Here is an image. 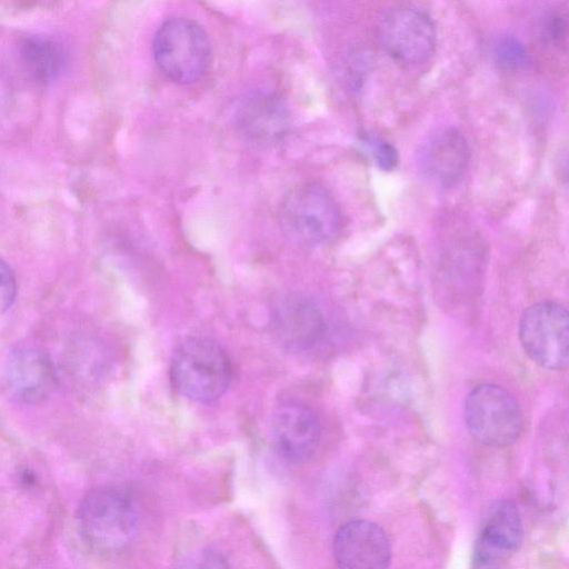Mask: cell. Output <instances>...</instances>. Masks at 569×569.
<instances>
[{
    "instance_id": "obj_1",
    "label": "cell",
    "mask_w": 569,
    "mask_h": 569,
    "mask_svg": "<svg viewBox=\"0 0 569 569\" xmlns=\"http://www.w3.org/2000/svg\"><path fill=\"white\" fill-rule=\"evenodd\" d=\"M170 378L183 397L197 402H211L229 388L232 367L228 355L217 342L190 337L172 355Z\"/></svg>"
},
{
    "instance_id": "obj_2",
    "label": "cell",
    "mask_w": 569,
    "mask_h": 569,
    "mask_svg": "<svg viewBox=\"0 0 569 569\" xmlns=\"http://www.w3.org/2000/svg\"><path fill=\"white\" fill-rule=\"evenodd\" d=\"M152 54L161 72L179 84L199 81L212 61L207 32L184 17H172L161 23L152 41Z\"/></svg>"
},
{
    "instance_id": "obj_3",
    "label": "cell",
    "mask_w": 569,
    "mask_h": 569,
    "mask_svg": "<svg viewBox=\"0 0 569 569\" xmlns=\"http://www.w3.org/2000/svg\"><path fill=\"white\" fill-rule=\"evenodd\" d=\"M82 538L96 550L116 552L124 549L137 530V513L129 496L114 487L91 490L78 510Z\"/></svg>"
},
{
    "instance_id": "obj_4",
    "label": "cell",
    "mask_w": 569,
    "mask_h": 569,
    "mask_svg": "<svg viewBox=\"0 0 569 569\" xmlns=\"http://www.w3.org/2000/svg\"><path fill=\"white\" fill-rule=\"evenodd\" d=\"M280 217L286 231L308 246L331 242L342 227V213L330 191L318 182H306L283 198Z\"/></svg>"
},
{
    "instance_id": "obj_5",
    "label": "cell",
    "mask_w": 569,
    "mask_h": 569,
    "mask_svg": "<svg viewBox=\"0 0 569 569\" xmlns=\"http://www.w3.org/2000/svg\"><path fill=\"white\" fill-rule=\"evenodd\" d=\"M465 420L472 437L490 447L512 443L522 428L521 410L515 397L492 383L478 385L468 393Z\"/></svg>"
},
{
    "instance_id": "obj_6",
    "label": "cell",
    "mask_w": 569,
    "mask_h": 569,
    "mask_svg": "<svg viewBox=\"0 0 569 569\" xmlns=\"http://www.w3.org/2000/svg\"><path fill=\"white\" fill-rule=\"evenodd\" d=\"M520 343L528 357L548 370L566 369L569 360V315L553 301L527 308L519 321Z\"/></svg>"
},
{
    "instance_id": "obj_7",
    "label": "cell",
    "mask_w": 569,
    "mask_h": 569,
    "mask_svg": "<svg viewBox=\"0 0 569 569\" xmlns=\"http://www.w3.org/2000/svg\"><path fill=\"white\" fill-rule=\"evenodd\" d=\"M377 38L390 58L408 67L427 62L437 44L432 19L413 6H398L388 10L379 20Z\"/></svg>"
},
{
    "instance_id": "obj_8",
    "label": "cell",
    "mask_w": 569,
    "mask_h": 569,
    "mask_svg": "<svg viewBox=\"0 0 569 569\" xmlns=\"http://www.w3.org/2000/svg\"><path fill=\"white\" fill-rule=\"evenodd\" d=\"M271 331L290 352H306L322 341L327 322L319 307L299 293L280 297L271 308Z\"/></svg>"
},
{
    "instance_id": "obj_9",
    "label": "cell",
    "mask_w": 569,
    "mask_h": 569,
    "mask_svg": "<svg viewBox=\"0 0 569 569\" xmlns=\"http://www.w3.org/2000/svg\"><path fill=\"white\" fill-rule=\"evenodd\" d=\"M520 513L511 501L493 503L485 515L475 543L471 569H499L522 540Z\"/></svg>"
},
{
    "instance_id": "obj_10",
    "label": "cell",
    "mask_w": 569,
    "mask_h": 569,
    "mask_svg": "<svg viewBox=\"0 0 569 569\" xmlns=\"http://www.w3.org/2000/svg\"><path fill=\"white\" fill-rule=\"evenodd\" d=\"M333 555L339 569H388L391 550L378 525L352 520L337 531Z\"/></svg>"
},
{
    "instance_id": "obj_11",
    "label": "cell",
    "mask_w": 569,
    "mask_h": 569,
    "mask_svg": "<svg viewBox=\"0 0 569 569\" xmlns=\"http://www.w3.org/2000/svg\"><path fill=\"white\" fill-rule=\"evenodd\" d=\"M270 436L281 457L291 462H301L318 448L320 422L309 407L297 402L283 403L272 413Z\"/></svg>"
},
{
    "instance_id": "obj_12",
    "label": "cell",
    "mask_w": 569,
    "mask_h": 569,
    "mask_svg": "<svg viewBox=\"0 0 569 569\" xmlns=\"http://www.w3.org/2000/svg\"><path fill=\"white\" fill-rule=\"evenodd\" d=\"M6 382L18 401L36 405L44 401L56 385V373L50 358L33 346H18L6 362Z\"/></svg>"
},
{
    "instance_id": "obj_13",
    "label": "cell",
    "mask_w": 569,
    "mask_h": 569,
    "mask_svg": "<svg viewBox=\"0 0 569 569\" xmlns=\"http://www.w3.org/2000/svg\"><path fill=\"white\" fill-rule=\"evenodd\" d=\"M470 150L463 134L446 128L430 136L419 150L421 171L440 187L455 186L465 174Z\"/></svg>"
},
{
    "instance_id": "obj_14",
    "label": "cell",
    "mask_w": 569,
    "mask_h": 569,
    "mask_svg": "<svg viewBox=\"0 0 569 569\" xmlns=\"http://www.w3.org/2000/svg\"><path fill=\"white\" fill-rule=\"evenodd\" d=\"M238 129L252 141L270 143L280 140L289 129V112L276 94L253 92L236 109Z\"/></svg>"
},
{
    "instance_id": "obj_15",
    "label": "cell",
    "mask_w": 569,
    "mask_h": 569,
    "mask_svg": "<svg viewBox=\"0 0 569 569\" xmlns=\"http://www.w3.org/2000/svg\"><path fill=\"white\" fill-rule=\"evenodd\" d=\"M21 58L32 78L41 83L57 78L63 64V53L59 44L38 36L22 41Z\"/></svg>"
},
{
    "instance_id": "obj_16",
    "label": "cell",
    "mask_w": 569,
    "mask_h": 569,
    "mask_svg": "<svg viewBox=\"0 0 569 569\" xmlns=\"http://www.w3.org/2000/svg\"><path fill=\"white\" fill-rule=\"evenodd\" d=\"M495 62L505 70H519L525 68L529 61V53L517 38L502 36L492 46Z\"/></svg>"
},
{
    "instance_id": "obj_17",
    "label": "cell",
    "mask_w": 569,
    "mask_h": 569,
    "mask_svg": "<svg viewBox=\"0 0 569 569\" xmlns=\"http://www.w3.org/2000/svg\"><path fill=\"white\" fill-rule=\"evenodd\" d=\"M542 37L545 41L560 49L567 44L568 21L567 14L561 10H553L546 14L542 21Z\"/></svg>"
},
{
    "instance_id": "obj_18",
    "label": "cell",
    "mask_w": 569,
    "mask_h": 569,
    "mask_svg": "<svg viewBox=\"0 0 569 569\" xmlns=\"http://www.w3.org/2000/svg\"><path fill=\"white\" fill-rule=\"evenodd\" d=\"M361 142L365 143L371 153L375 162L381 170H393L398 164V153L395 147L380 138L363 134Z\"/></svg>"
},
{
    "instance_id": "obj_19",
    "label": "cell",
    "mask_w": 569,
    "mask_h": 569,
    "mask_svg": "<svg viewBox=\"0 0 569 569\" xmlns=\"http://www.w3.org/2000/svg\"><path fill=\"white\" fill-rule=\"evenodd\" d=\"M179 569H229V567L220 553L201 550L184 559Z\"/></svg>"
},
{
    "instance_id": "obj_20",
    "label": "cell",
    "mask_w": 569,
    "mask_h": 569,
    "mask_svg": "<svg viewBox=\"0 0 569 569\" xmlns=\"http://www.w3.org/2000/svg\"><path fill=\"white\" fill-rule=\"evenodd\" d=\"M17 295V283L10 267L0 258V315L13 303Z\"/></svg>"
}]
</instances>
